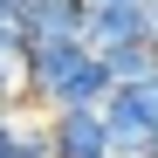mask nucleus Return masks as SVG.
<instances>
[{
	"instance_id": "nucleus-4",
	"label": "nucleus",
	"mask_w": 158,
	"mask_h": 158,
	"mask_svg": "<svg viewBox=\"0 0 158 158\" xmlns=\"http://www.w3.org/2000/svg\"><path fill=\"white\" fill-rule=\"evenodd\" d=\"M151 41V0H89V48L110 55V48Z\"/></svg>"
},
{
	"instance_id": "nucleus-3",
	"label": "nucleus",
	"mask_w": 158,
	"mask_h": 158,
	"mask_svg": "<svg viewBox=\"0 0 158 158\" xmlns=\"http://www.w3.org/2000/svg\"><path fill=\"white\" fill-rule=\"evenodd\" d=\"M48 144L55 158H110V117L103 103H83V110H48Z\"/></svg>"
},
{
	"instance_id": "nucleus-7",
	"label": "nucleus",
	"mask_w": 158,
	"mask_h": 158,
	"mask_svg": "<svg viewBox=\"0 0 158 158\" xmlns=\"http://www.w3.org/2000/svg\"><path fill=\"white\" fill-rule=\"evenodd\" d=\"M0 110H28V69L14 48H0Z\"/></svg>"
},
{
	"instance_id": "nucleus-1",
	"label": "nucleus",
	"mask_w": 158,
	"mask_h": 158,
	"mask_svg": "<svg viewBox=\"0 0 158 158\" xmlns=\"http://www.w3.org/2000/svg\"><path fill=\"white\" fill-rule=\"evenodd\" d=\"M117 158H158V76L151 83H117L103 96Z\"/></svg>"
},
{
	"instance_id": "nucleus-2",
	"label": "nucleus",
	"mask_w": 158,
	"mask_h": 158,
	"mask_svg": "<svg viewBox=\"0 0 158 158\" xmlns=\"http://www.w3.org/2000/svg\"><path fill=\"white\" fill-rule=\"evenodd\" d=\"M110 89H117L110 62H103L96 48L83 41V48H76V55H69V62H62V69L35 89V110H41V117H48V110H83V103H103Z\"/></svg>"
},
{
	"instance_id": "nucleus-8",
	"label": "nucleus",
	"mask_w": 158,
	"mask_h": 158,
	"mask_svg": "<svg viewBox=\"0 0 158 158\" xmlns=\"http://www.w3.org/2000/svg\"><path fill=\"white\" fill-rule=\"evenodd\" d=\"M151 48H158V0H151Z\"/></svg>"
},
{
	"instance_id": "nucleus-5",
	"label": "nucleus",
	"mask_w": 158,
	"mask_h": 158,
	"mask_svg": "<svg viewBox=\"0 0 158 158\" xmlns=\"http://www.w3.org/2000/svg\"><path fill=\"white\" fill-rule=\"evenodd\" d=\"M28 41H89V0H21Z\"/></svg>"
},
{
	"instance_id": "nucleus-9",
	"label": "nucleus",
	"mask_w": 158,
	"mask_h": 158,
	"mask_svg": "<svg viewBox=\"0 0 158 158\" xmlns=\"http://www.w3.org/2000/svg\"><path fill=\"white\" fill-rule=\"evenodd\" d=\"M110 158H117V151H110Z\"/></svg>"
},
{
	"instance_id": "nucleus-6",
	"label": "nucleus",
	"mask_w": 158,
	"mask_h": 158,
	"mask_svg": "<svg viewBox=\"0 0 158 158\" xmlns=\"http://www.w3.org/2000/svg\"><path fill=\"white\" fill-rule=\"evenodd\" d=\"M103 62H110L117 83H151V76H158V48L151 41H131V48H110Z\"/></svg>"
}]
</instances>
